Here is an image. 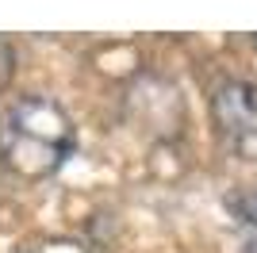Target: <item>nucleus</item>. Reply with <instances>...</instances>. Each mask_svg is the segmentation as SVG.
<instances>
[{
  "instance_id": "1",
  "label": "nucleus",
  "mask_w": 257,
  "mask_h": 253,
  "mask_svg": "<svg viewBox=\"0 0 257 253\" xmlns=\"http://www.w3.org/2000/svg\"><path fill=\"white\" fill-rule=\"evenodd\" d=\"M73 123L62 104L27 96L12 104L0 119V161L23 180H43L73 154Z\"/></svg>"
},
{
  "instance_id": "2",
  "label": "nucleus",
  "mask_w": 257,
  "mask_h": 253,
  "mask_svg": "<svg viewBox=\"0 0 257 253\" xmlns=\"http://www.w3.org/2000/svg\"><path fill=\"white\" fill-rule=\"evenodd\" d=\"M211 111L234 150H249V142H257V88L249 81H219L211 92Z\"/></svg>"
},
{
  "instance_id": "3",
  "label": "nucleus",
  "mask_w": 257,
  "mask_h": 253,
  "mask_svg": "<svg viewBox=\"0 0 257 253\" xmlns=\"http://www.w3.org/2000/svg\"><path fill=\"white\" fill-rule=\"evenodd\" d=\"M234 211L249 222V226H257V184H253L249 192H242V196L234 200Z\"/></svg>"
},
{
  "instance_id": "4",
  "label": "nucleus",
  "mask_w": 257,
  "mask_h": 253,
  "mask_svg": "<svg viewBox=\"0 0 257 253\" xmlns=\"http://www.w3.org/2000/svg\"><path fill=\"white\" fill-rule=\"evenodd\" d=\"M12 69H16V50H12V42L0 35V88L12 81Z\"/></svg>"
},
{
  "instance_id": "5",
  "label": "nucleus",
  "mask_w": 257,
  "mask_h": 253,
  "mask_svg": "<svg viewBox=\"0 0 257 253\" xmlns=\"http://www.w3.org/2000/svg\"><path fill=\"white\" fill-rule=\"evenodd\" d=\"M246 253H257V238H253V242H249V245H246Z\"/></svg>"
},
{
  "instance_id": "6",
  "label": "nucleus",
  "mask_w": 257,
  "mask_h": 253,
  "mask_svg": "<svg viewBox=\"0 0 257 253\" xmlns=\"http://www.w3.org/2000/svg\"><path fill=\"white\" fill-rule=\"evenodd\" d=\"M253 46H257V35H253Z\"/></svg>"
}]
</instances>
